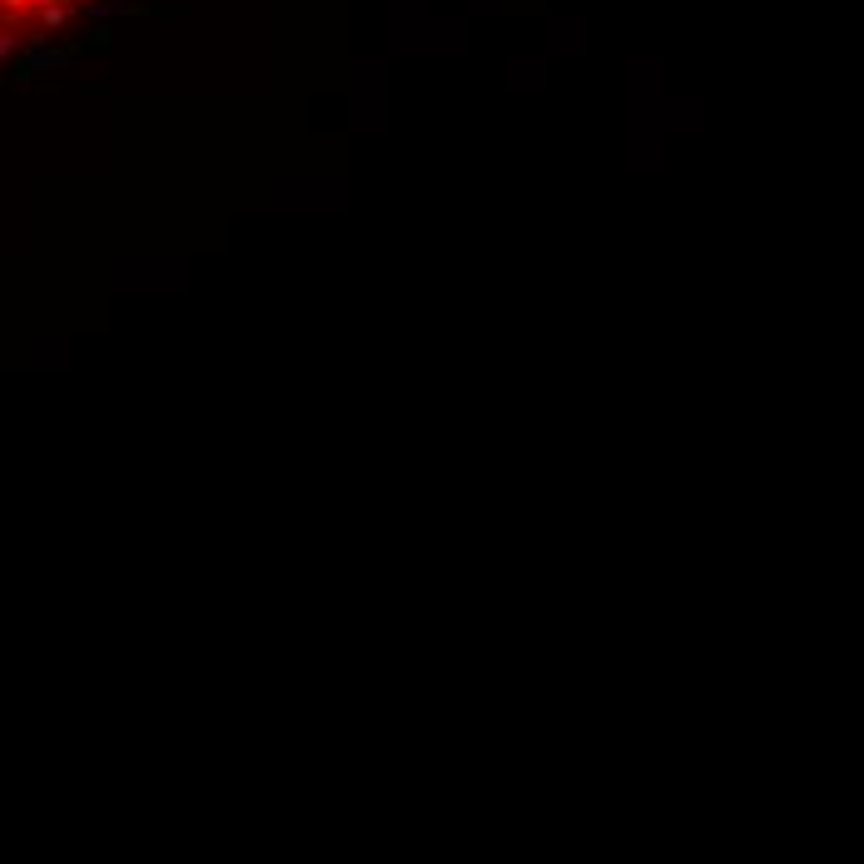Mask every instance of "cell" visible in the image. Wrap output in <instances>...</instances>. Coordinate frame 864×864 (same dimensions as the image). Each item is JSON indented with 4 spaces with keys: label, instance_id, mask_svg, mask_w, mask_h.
I'll list each match as a JSON object with an SVG mask.
<instances>
[{
    "label": "cell",
    "instance_id": "1",
    "mask_svg": "<svg viewBox=\"0 0 864 864\" xmlns=\"http://www.w3.org/2000/svg\"><path fill=\"white\" fill-rule=\"evenodd\" d=\"M65 20H70V5H65V0H55V5H45V10H35V25H40L45 35H50V30H60Z\"/></svg>",
    "mask_w": 864,
    "mask_h": 864
}]
</instances>
